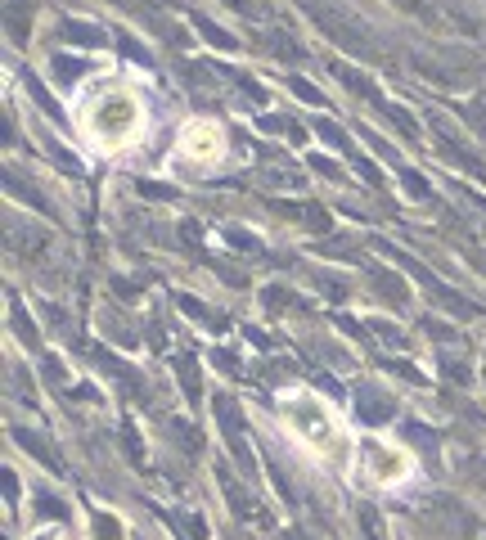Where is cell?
Segmentation results:
<instances>
[{"label":"cell","instance_id":"6da1fadb","mask_svg":"<svg viewBox=\"0 0 486 540\" xmlns=\"http://www.w3.org/2000/svg\"><path fill=\"white\" fill-rule=\"evenodd\" d=\"M297 5H302L306 14H311V23L320 27V32L329 36L333 45H342L347 54H356V59H383V45H378V36L369 32V27L360 23L356 14L329 5V0H297Z\"/></svg>","mask_w":486,"mask_h":540},{"label":"cell","instance_id":"7a4b0ae2","mask_svg":"<svg viewBox=\"0 0 486 540\" xmlns=\"http://www.w3.org/2000/svg\"><path fill=\"white\" fill-rule=\"evenodd\" d=\"M90 122H95V140H122L135 126V104L126 95H104L90 113Z\"/></svg>","mask_w":486,"mask_h":540},{"label":"cell","instance_id":"3957f363","mask_svg":"<svg viewBox=\"0 0 486 540\" xmlns=\"http://www.w3.org/2000/svg\"><path fill=\"white\" fill-rule=\"evenodd\" d=\"M216 423H221V432H225V446H230V455L239 459L243 468H252V450H248V432L239 428V414H234V401L230 396H216Z\"/></svg>","mask_w":486,"mask_h":540},{"label":"cell","instance_id":"277c9868","mask_svg":"<svg viewBox=\"0 0 486 540\" xmlns=\"http://www.w3.org/2000/svg\"><path fill=\"white\" fill-rule=\"evenodd\" d=\"M351 405H356V419L360 423H387L396 414V401L387 392H378L374 383H360L356 392H351Z\"/></svg>","mask_w":486,"mask_h":540},{"label":"cell","instance_id":"5b68a950","mask_svg":"<svg viewBox=\"0 0 486 540\" xmlns=\"http://www.w3.org/2000/svg\"><path fill=\"white\" fill-rule=\"evenodd\" d=\"M54 36L63 45H77V50H104L108 45V32L99 23H86V18H59L54 23Z\"/></svg>","mask_w":486,"mask_h":540},{"label":"cell","instance_id":"8992f818","mask_svg":"<svg viewBox=\"0 0 486 540\" xmlns=\"http://www.w3.org/2000/svg\"><path fill=\"white\" fill-rule=\"evenodd\" d=\"M252 45H257V50L266 54V59H279V63H311V54H306L288 32H275V27L257 32V41H252Z\"/></svg>","mask_w":486,"mask_h":540},{"label":"cell","instance_id":"52a82bcc","mask_svg":"<svg viewBox=\"0 0 486 540\" xmlns=\"http://www.w3.org/2000/svg\"><path fill=\"white\" fill-rule=\"evenodd\" d=\"M288 410H293L288 419H293L297 428L306 432V441H329V437H333V428H329V419H324L320 405H311V401H293Z\"/></svg>","mask_w":486,"mask_h":540},{"label":"cell","instance_id":"ba28073f","mask_svg":"<svg viewBox=\"0 0 486 540\" xmlns=\"http://www.w3.org/2000/svg\"><path fill=\"white\" fill-rule=\"evenodd\" d=\"M90 68H95V63L81 59V54H54V59H50V77H54V86H59V90H72Z\"/></svg>","mask_w":486,"mask_h":540},{"label":"cell","instance_id":"9c48e42d","mask_svg":"<svg viewBox=\"0 0 486 540\" xmlns=\"http://www.w3.org/2000/svg\"><path fill=\"white\" fill-rule=\"evenodd\" d=\"M5 27H9V41L14 45H27V36H32V14L36 5L32 0H5Z\"/></svg>","mask_w":486,"mask_h":540},{"label":"cell","instance_id":"30bf717a","mask_svg":"<svg viewBox=\"0 0 486 540\" xmlns=\"http://www.w3.org/2000/svg\"><path fill=\"white\" fill-rule=\"evenodd\" d=\"M194 32L198 36H203V41L207 45H212V50H225V54H230V50H239V36H234V32H225V27H216V23H207V18H194Z\"/></svg>","mask_w":486,"mask_h":540},{"label":"cell","instance_id":"8fae6325","mask_svg":"<svg viewBox=\"0 0 486 540\" xmlns=\"http://www.w3.org/2000/svg\"><path fill=\"white\" fill-rule=\"evenodd\" d=\"M369 279H374V288L383 297H392L396 306L405 302V284H401V275H396V270H387V266H369Z\"/></svg>","mask_w":486,"mask_h":540},{"label":"cell","instance_id":"7c38bea8","mask_svg":"<svg viewBox=\"0 0 486 540\" xmlns=\"http://www.w3.org/2000/svg\"><path fill=\"white\" fill-rule=\"evenodd\" d=\"M455 113L464 117V122L473 126V131H482V135H486V90H477L473 99H459Z\"/></svg>","mask_w":486,"mask_h":540},{"label":"cell","instance_id":"4fadbf2b","mask_svg":"<svg viewBox=\"0 0 486 540\" xmlns=\"http://www.w3.org/2000/svg\"><path fill=\"white\" fill-rule=\"evenodd\" d=\"M365 459H369V468H374L378 477H401V459L383 455V446H378V441H365Z\"/></svg>","mask_w":486,"mask_h":540},{"label":"cell","instance_id":"5bb4252c","mask_svg":"<svg viewBox=\"0 0 486 540\" xmlns=\"http://www.w3.org/2000/svg\"><path fill=\"white\" fill-rule=\"evenodd\" d=\"M14 437H18V441H23V446H27V450H32V455H36V459H41V464H45V468H50V473H63V464H59V459H54V455H50V446H45V441H41V437H36V432H23V428H18V432H14Z\"/></svg>","mask_w":486,"mask_h":540},{"label":"cell","instance_id":"9a60e30c","mask_svg":"<svg viewBox=\"0 0 486 540\" xmlns=\"http://www.w3.org/2000/svg\"><path fill=\"white\" fill-rule=\"evenodd\" d=\"M9 324H14V333H18V338H23V347H41V333H36V324L32 320H27V315H23V306H9Z\"/></svg>","mask_w":486,"mask_h":540},{"label":"cell","instance_id":"2e32d148","mask_svg":"<svg viewBox=\"0 0 486 540\" xmlns=\"http://www.w3.org/2000/svg\"><path fill=\"white\" fill-rule=\"evenodd\" d=\"M176 374H180V387H185V396L198 405V365H194V356H176Z\"/></svg>","mask_w":486,"mask_h":540},{"label":"cell","instance_id":"e0dca14e","mask_svg":"<svg viewBox=\"0 0 486 540\" xmlns=\"http://www.w3.org/2000/svg\"><path fill=\"white\" fill-rule=\"evenodd\" d=\"M171 531H180V540H207V527L194 513H171Z\"/></svg>","mask_w":486,"mask_h":540},{"label":"cell","instance_id":"ac0fdd59","mask_svg":"<svg viewBox=\"0 0 486 540\" xmlns=\"http://www.w3.org/2000/svg\"><path fill=\"white\" fill-rule=\"evenodd\" d=\"M356 518H360V531H365V540H387L383 518H378V509H374V504H360V509H356Z\"/></svg>","mask_w":486,"mask_h":540},{"label":"cell","instance_id":"d6986e66","mask_svg":"<svg viewBox=\"0 0 486 540\" xmlns=\"http://www.w3.org/2000/svg\"><path fill=\"white\" fill-rule=\"evenodd\" d=\"M261 131H270V135H288V140H302V126L293 122V117H261Z\"/></svg>","mask_w":486,"mask_h":540},{"label":"cell","instance_id":"ffe728a7","mask_svg":"<svg viewBox=\"0 0 486 540\" xmlns=\"http://www.w3.org/2000/svg\"><path fill=\"white\" fill-rule=\"evenodd\" d=\"M23 86H27V90H32V99H36V104H41V108H45V113H50V117H54V122H63V108H59V104H54V99H50V90H45V86H41V81H36V77H23Z\"/></svg>","mask_w":486,"mask_h":540},{"label":"cell","instance_id":"44dd1931","mask_svg":"<svg viewBox=\"0 0 486 540\" xmlns=\"http://www.w3.org/2000/svg\"><path fill=\"white\" fill-rule=\"evenodd\" d=\"M396 171H401V185L410 189V198H419V203H423V198L432 194V189H428V180H423L414 167H405V162H396Z\"/></svg>","mask_w":486,"mask_h":540},{"label":"cell","instance_id":"7402d4cb","mask_svg":"<svg viewBox=\"0 0 486 540\" xmlns=\"http://www.w3.org/2000/svg\"><path fill=\"white\" fill-rule=\"evenodd\" d=\"M90 531H95V540H122V527H117L113 513H95V522H90Z\"/></svg>","mask_w":486,"mask_h":540},{"label":"cell","instance_id":"603a6c76","mask_svg":"<svg viewBox=\"0 0 486 540\" xmlns=\"http://www.w3.org/2000/svg\"><path fill=\"white\" fill-rule=\"evenodd\" d=\"M351 162H356V171H360V176H365V180H369V185H374V189H387V176H383V171L374 167V162L365 158V153H351Z\"/></svg>","mask_w":486,"mask_h":540},{"label":"cell","instance_id":"cb8c5ba5","mask_svg":"<svg viewBox=\"0 0 486 540\" xmlns=\"http://www.w3.org/2000/svg\"><path fill=\"white\" fill-rule=\"evenodd\" d=\"M288 90H293L297 99H306V104H324V95L311 86V81H302V77H288Z\"/></svg>","mask_w":486,"mask_h":540},{"label":"cell","instance_id":"d4e9b609","mask_svg":"<svg viewBox=\"0 0 486 540\" xmlns=\"http://www.w3.org/2000/svg\"><path fill=\"white\" fill-rule=\"evenodd\" d=\"M41 369H45V378H50V387H59V392L68 387V369H63L54 356H45V360H41Z\"/></svg>","mask_w":486,"mask_h":540},{"label":"cell","instance_id":"484cf974","mask_svg":"<svg viewBox=\"0 0 486 540\" xmlns=\"http://www.w3.org/2000/svg\"><path fill=\"white\" fill-rule=\"evenodd\" d=\"M36 513H45V518H68V504H59L54 495H36Z\"/></svg>","mask_w":486,"mask_h":540},{"label":"cell","instance_id":"4316f807","mask_svg":"<svg viewBox=\"0 0 486 540\" xmlns=\"http://www.w3.org/2000/svg\"><path fill=\"white\" fill-rule=\"evenodd\" d=\"M117 50H122L126 59H140V63H149V50H144L140 41H131V36H126V32H117Z\"/></svg>","mask_w":486,"mask_h":540},{"label":"cell","instance_id":"83f0119b","mask_svg":"<svg viewBox=\"0 0 486 540\" xmlns=\"http://www.w3.org/2000/svg\"><path fill=\"white\" fill-rule=\"evenodd\" d=\"M261 302H266L270 311H284V306L293 302V293H288V288H266V293H261Z\"/></svg>","mask_w":486,"mask_h":540},{"label":"cell","instance_id":"f1b7e54d","mask_svg":"<svg viewBox=\"0 0 486 540\" xmlns=\"http://www.w3.org/2000/svg\"><path fill=\"white\" fill-rule=\"evenodd\" d=\"M396 9H405V14H414V18H432V5L428 0H392Z\"/></svg>","mask_w":486,"mask_h":540},{"label":"cell","instance_id":"f546056e","mask_svg":"<svg viewBox=\"0 0 486 540\" xmlns=\"http://www.w3.org/2000/svg\"><path fill=\"white\" fill-rule=\"evenodd\" d=\"M230 243L234 248H257V239H252L248 230H230Z\"/></svg>","mask_w":486,"mask_h":540},{"label":"cell","instance_id":"4dcf8cb0","mask_svg":"<svg viewBox=\"0 0 486 540\" xmlns=\"http://www.w3.org/2000/svg\"><path fill=\"white\" fill-rule=\"evenodd\" d=\"M113 5H135V0H113Z\"/></svg>","mask_w":486,"mask_h":540}]
</instances>
